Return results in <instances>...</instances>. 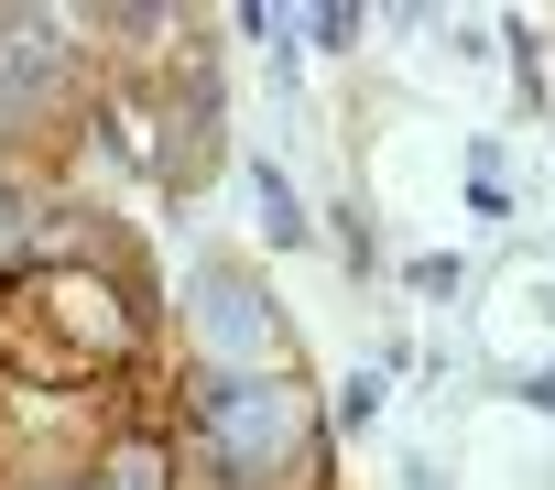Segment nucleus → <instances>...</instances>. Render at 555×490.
<instances>
[{
  "label": "nucleus",
  "instance_id": "6",
  "mask_svg": "<svg viewBox=\"0 0 555 490\" xmlns=\"http://www.w3.org/2000/svg\"><path fill=\"white\" fill-rule=\"evenodd\" d=\"M250 207H261V240H272V252H295V240H306V207H295V185L272 175V164L250 175Z\"/></svg>",
  "mask_w": 555,
  "mask_h": 490
},
{
  "label": "nucleus",
  "instance_id": "2",
  "mask_svg": "<svg viewBox=\"0 0 555 490\" xmlns=\"http://www.w3.org/2000/svg\"><path fill=\"white\" fill-rule=\"evenodd\" d=\"M196 436L218 457V490H306L317 479V403L284 371H218L207 360Z\"/></svg>",
  "mask_w": 555,
  "mask_h": 490
},
{
  "label": "nucleus",
  "instance_id": "4",
  "mask_svg": "<svg viewBox=\"0 0 555 490\" xmlns=\"http://www.w3.org/2000/svg\"><path fill=\"white\" fill-rule=\"evenodd\" d=\"M196 327L229 338V349H261V360H272V306H261L240 273H196Z\"/></svg>",
  "mask_w": 555,
  "mask_h": 490
},
{
  "label": "nucleus",
  "instance_id": "8",
  "mask_svg": "<svg viewBox=\"0 0 555 490\" xmlns=\"http://www.w3.org/2000/svg\"><path fill=\"white\" fill-rule=\"evenodd\" d=\"M371 414H382V382H371V371H360V382H349V392H338V425H349V436H360V425H371Z\"/></svg>",
  "mask_w": 555,
  "mask_h": 490
},
{
  "label": "nucleus",
  "instance_id": "7",
  "mask_svg": "<svg viewBox=\"0 0 555 490\" xmlns=\"http://www.w3.org/2000/svg\"><path fill=\"white\" fill-rule=\"evenodd\" d=\"M295 23H306L327 55H349V44H360V12H349V0H317V12H295Z\"/></svg>",
  "mask_w": 555,
  "mask_h": 490
},
{
  "label": "nucleus",
  "instance_id": "1",
  "mask_svg": "<svg viewBox=\"0 0 555 490\" xmlns=\"http://www.w3.org/2000/svg\"><path fill=\"white\" fill-rule=\"evenodd\" d=\"M142 349V317L99 273H0V371L12 382H99Z\"/></svg>",
  "mask_w": 555,
  "mask_h": 490
},
{
  "label": "nucleus",
  "instance_id": "9",
  "mask_svg": "<svg viewBox=\"0 0 555 490\" xmlns=\"http://www.w3.org/2000/svg\"><path fill=\"white\" fill-rule=\"evenodd\" d=\"M12 229H23V207H12V185H0V252H12Z\"/></svg>",
  "mask_w": 555,
  "mask_h": 490
},
{
  "label": "nucleus",
  "instance_id": "5",
  "mask_svg": "<svg viewBox=\"0 0 555 490\" xmlns=\"http://www.w3.org/2000/svg\"><path fill=\"white\" fill-rule=\"evenodd\" d=\"M77 490H175V447H153V436H120Z\"/></svg>",
  "mask_w": 555,
  "mask_h": 490
},
{
  "label": "nucleus",
  "instance_id": "3",
  "mask_svg": "<svg viewBox=\"0 0 555 490\" xmlns=\"http://www.w3.org/2000/svg\"><path fill=\"white\" fill-rule=\"evenodd\" d=\"M66 88V12H0V109Z\"/></svg>",
  "mask_w": 555,
  "mask_h": 490
}]
</instances>
